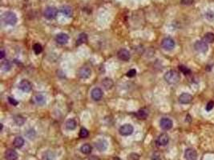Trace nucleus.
Wrapping results in <instances>:
<instances>
[{"mask_svg":"<svg viewBox=\"0 0 214 160\" xmlns=\"http://www.w3.org/2000/svg\"><path fill=\"white\" fill-rule=\"evenodd\" d=\"M139 159H140V155L136 153H132L129 154L128 156L129 160H139Z\"/></svg>","mask_w":214,"mask_h":160,"instance_id":"nucleus-34","label":"nucleus"},{"mask_svg":"<svg viewBox=\"0 0 214 160\" xmlns=\"http://www.w3.org/2000/svg\"><path fill=\"white\" fill-rule=\"evenodd\" d=\"M169 142V137L167 134H160L156 139V144L158 146H166Z\"/></svg>","mask_w":214,"mask_h":160,"instance_id":"nucleus-13","label":"nucleus"},{"mask_svg":"<svg viewBox=\"0 0 214 160\" xmlns=\"http://www.w3.org/2000/svg\"><path fill=\"white\" fill-rule=\"evenodd\" d=\"M194 48L195 50L200 53H205L206 52L208 49V44L205 41L198 40L197 41L195 44H194Z\"/></svg>","mask_w":214,"mask_h":160,"instance_id":"nucleus-5","label":"nucleus"},{"mask_svg":"<svg viewBox=\"0 0 214 160\" xmlns=\"http://www.w3.org/2000/svg\"><path fill=\"white\" fill-rule=\"evenodd\" d=\"M136 70L135 69H131L127 72V76L129 78H132V77L136 76Z\"/></svg>","mask_w":214,"mask_h":160,"instance_id":"nucleus-35","label":"nucleus"},{"mask_svg":"<svg viewBox=\"0 0 214 160\" xmlns=\"http://www.w3.org/2000/svg\"><path fill=\"white\" fill-rule=\"evenodd\" d=\"M3 18L4 23L7 24V25H10V26H14V25H15L18 20L16 15H15L14 12L11 11L6 12L3 15Z\"/></svg>","mask_w":214,"mask_h":160,"instance_id":"nucleus-2","label":"nucleus"},{"mask_svg":"<svg viewBox=\"0 0 214 160\" xmlns=\"http://www.w3.org/2000/svg\"><path fill=\"white\" fill-rule=\"evenodd\" d=\"M88 134H89V131L86 129V128H81V130L79 131V137L81 138V139H85L88 136Z\"/></svg>","mask_w":214,"mask_h":160,"instance_id":"nucleus-31","label":"nucleus"},{"mask_svg":"<svg viewBox=\"0 0 214 160\" xmlns=\"http://www.w3.org/2000/svg\"><path fill=\"white\" fill-rule=\"evenodd\" d=\"M91 96L95 101H100L103 97V91L99 87H96L92 89L91 92Z\"/></svg>","mask_w":214,"mask_h":160,"instance_id":"nucleus-12","label":"nucleus"},{"mask_svg":"<svg viewBox=\"0 0 214 160\" xmlns=\"http://www.w3.org/2000/svg\"><path fill=\"white\" fill-rule=\"evenodd\" d=\"M148 115V113L145 109H141L136 112V117L139 119H145Z\"/></svg>","mask_w":214,"mask_h":160,"instance_id":"nucleus-25","label":"nucleus"},{"mask_svg":"<svg viewBox=\"0 0 214 160\" xmlns=\"http://www.w3.org/2000/svg\"><path fill=\"white\" fill-rule=\"evenodd\" d=\"M193 100V96L190 94L183 93L179 96V102L182 104H188Z\"/></svg>","mask_w":214,"mask_h":160,"instance_id":"nucleus-15","label":"nucleus"},{"mask_svg":"<svg viewBox=\"0 0 214 160\" xmlns=\"http://www.w3.org/2000/svg\"><path fill=\"white\" fill-rule=\"evenodd\" d=\"M102 85H103V87L105 88L106 90H110V89L113 87L114 82H113V81H112L111 79H109V78H105V79H103V81H102Z\"/></svg>","mask_w":214,"mask_h":160,"instance_id":"nucleus-19","label":"nucleus"},{"mask_svg":"<svg viewBox=\"0 0 214 160\" xmlns=\"http://www.w3.org/2000/svg\"><path fill=\"white\" fill-rule=\"evenodd\" d=\"M66 128L69 130V131H72L74 129H76V120L73 119H69L68 120H67V122H66Z\"/></svg>","mask_w":214,"mask_h":160,"instance_id":"nucleus-20","label":"nucleus"},{"mask_svg":"<svg viewBox=\"0 0 214 160\" xmlns=\"http://www.w3.org/2000/svg\"><path fill=\"white\" fill-rule=\"evenodd\" d=\"M33 50L35 53V55H39L43 51V47L39 43H35L33 46Z\"/></svg>","mask_w":214,"mask_h":160,"instance_id":"nucleus-29","label":"nucleus"},{"mask_svg":"<svg viewBox=\"0 0 214 160\" xmlns=\"http://www.w3.org/2000/svg\"><path fill=\"white\" fill-rule=\"evenodd\" d=\"M194 3V0H181L180 3L182 5H192Z\"/></svg>","mask_w":214,"mask_h":160,"instance_id":"nucleus-37","label":"nucleus"},{"mask_svg":"<svg viewBox=\"0 0 214 160\" xmlns=\"http://www.w3.org/2000/svg\"><path fill=\"white\" fill-rule=\"evenodd\" d=\"M26 135L29 137V139H33V137L35 135V132L34 130L32 129H31L29 131L26 132Z\"/></svg>","mask_w":214,"mask_h":160,"instance_id":"nucleus-38","label":"nucleus"},{"mask_svg":"<svg viewBox=\"0 0 214 160\" xmlns=\"http://www.w3.org/2000/svg\"><path fill=\"white\" fill-rule=\"evenodd\" d=\"M79 77L82 79H87L91 75V70L89 67H83L79 70Z\"/></svg>","mask_w":214,"mask_h":160,"instance_id":"nucleus-9","label":"nucleus"},{"mask_svg":"<svg viewBox=\"0 0 214 160\" xmlns=\"http://www.w3.org/2000/svg\"><path fill=\"white\" fill-rule=\"evenodd\" d=\"M58 14V10L54 7V6H48L45 9L44 15L47 19H53L57 16Z\"/></svg>","mask_w":214,"mask_h":160,"instance_id":"nucleus-4","label":"nucleus"},{"mask_svg":"<svg viewBox=\"0 0 214 160\" xmlns=\"http://www.w3.org/2000/svg\"><path fill=\"white\" fill-rule=\"evenodd\" d=\"M117 56L119 59L122 60V61L128 62L131 58V55L130 52L126 49H121L117 53Z\"/></svg>","mask_w":214,"mask_h":160,"instance_id":"nucleus-11","label":"nucleus"},{"mask_svg":"<svg viewBox=\"0 0 214 160\" xmlns=\"http://www.w3.org/2000/svg\"><path fill=\"white\" fill-rule=\"evenodd\" d=\"M2 69L4 71H9V70L11 69V63L8 60H6L5 62H3V64H2Z\"/></svg>","mask_w":214,"mask_h":160,"instance_id":"nucleus-28","label":"nucleus"},{"mask_svg":"<svg viewBox=\"0 0 214 160\" xmlns=\"http://www.w3.org/2000/svg\"><path fill=\"white\" fill-rule=\"evenodd\" d=\"M14 121L18 126H23L25 123V119L21 115H16L14 119Z\"/></svg>","mask_w":214,"mask_h":160,"instance_id":"nucleus-27","label":"nucleus"},{"mask_svg":"<svg viewBox=\"0 0 214 160\" xmlns=\"http://www.w3.org/2000/svg\"><path fill=\"white\" fill-rule=\"evenodd\" d=\"M205 41L208 43H214V34L212 32H208L205 35Z\"/></svg>","mask_w":214,"mask_h":160,"instance_id":"nucleus-26","label":"nucleus"},{"mask_svg":"<svg viewBox=\"0 0 214 160\" xmlns=\"http://www.w3.org/2000/svg\"><path fill=\"white\" fill-rule=\"evenodd\" d=\"M8 101L9 102L11 103V105H13V106H17L18 105V101H16L14 98H11V97H9L8 98Z\"/></svg>","mask_w":214,"mask_h":160,"instance_id":"nucleus-39","label":"nucleus"},{"mask_svg":"<svg viewBox=\"0 0 214 160\" xmlns=\"http://www.w3.org/2000/svg\"><path fill=\"white\" fill-rule=\"evenodd\" d=\"M87 41H88V35L86 33H81L79 34V37L77 38V45L85 43Z\"/></svg>","mask_w":214,"mask_h":160,"instance_id":"nucleus-24","label":"nucleus"},{"mask_svg":"<svg viewBox=\"0 0 214 160\" xmlns=\"http://www.w3.org/2000/svg\"><path fill=\"white\" fill-rule=\"evenodd\" d=\"M134 131L133 127L131 124L126 123V124H123V126H121L120 127V134L123 136H128L130 134H132V132Z\"/></svg>","mask_w":214,"mask_h":160,"instance_id":"nucleus-6","label":"nucleus"},{"mask_svg":"<svg viewBox=\"0 0 214 160\" xmlns=\"http://www.w3.org/2000/svg\"><path fill=\"white\" fill-rule=\"evenodd\" d=\"M3 124H1V131H3Z\"/></svg>","mask_w":214,"mask_h":160,"instance_id":"nucleus-42","label":"nucleus"},{"mask_svg":"<svg viewBox=\"0 0 214 160\" xmlns=\"http://www.w3.org/2000/svg\"><path fill=\"white\" fill-rule=\"evenodd\" d=\"M214 107V102L213 101H210V102H208L206 105V111H210Z\"/></svg>","mask_w":214,"mask_h":160,"instance_id":"nucleus-36","label":"nucleus"},{"mask_svg":"<svg viewBox=\"0 0 214 160\" xmlns=\"http://www.w3.org/2000/svg\"><path fill=\"white\" fill-rule=\"evenodd\" d=\"M60 12L66 17H71L73 15V10L69 6H63L60 8Z\"/></svg>","mask_w":214,"mask_h":160,"instance_id":"nucleus-18","label":"nucleus"},{"mask_svg":"<svg viewBox=\"0 0 214 160\" xmlns=\"http://www.w3.org/2000/svg\"><path fill=\"white\" fill-rule=\"evenodd\" d=\"M19 87L21 90H23L24 92L28 93V92L31 91V90H32V84L28 80L24 79V80H22L20 82V83L19 85Z\"/></svg>","mask_w":214,"mask_h":160,"instance_id":"nucleus-7","label":"nucleus"},{"mask_svg":"<svg viewBox=\"0 0 214 160\" xmlns=\"http://www.w3.org/2000/svg\"><path fill=\"white\" fill-rule=\"evenodd\" d=\"M14 146H15L16 148H21L24 144V138H22L21 136L16 137L14 140V143H13Z\"/></svg>","mask_w":214,"mask_h":160,"instance_id":"nucleus-22","label":"nucleus"},{"mask_svg":"<svg viewBox=\"0 0 214 160\" xmlns=\"http://www.w3.org/2000/svg\"><path fill=\"white\" fill-rule=\"evenodd\" d=\"M198 154L193 148H188L185 152V158L186 160H197Z\"/></svg>","mask_w":214,"mask_h":160,"instance_id":"nucleus-10","label":"nucleus"},{"mask_svg":"<svg viewBox=\"0 0 214 160\" xmlns=\"http://www.w3.org/2000/svg\"><path fill=\"white\" fill-rule=\"evenodd\" d=\"M173 121L168 118H162L160 121V126L164 131H168L173 127Z\"/></svg>","mask_w":214,"mask_h":160,"instance_id":"nucleus-8","label":"nucleus"},{"mask_svg":"<svg viewBox=\"0 0 214 160\" xmlns=\"http://www.w3.org/2000/svg\"><path fill=\"white\" fill-rule=\"evenodd\" d=\"M5 55H6V53H5V50L3 49H1V54H0V58H2L3 59L4 57H5Z\"/></svg>","mask_w":214,"mask_h":160,"instance_id":"nucleus-41","label":"nucleus"},{"mask_svg":"<svg viewBox=\"0 0 214 160\" xmlns=\"http://www.w3.org/2000/svg\"><path fill=\"white\" fill-rule=\"evenodd\" d=\"M80 151H81V152H82L83 154H90L91 152V151H92V147H91V146L90 145V144L86 143V144H83V146H81Z\"/></svg>","mask_w":214,"mask_h":160,"instance_id":"nucleus-23","label":"nucleus"},{"mask_svg":"<svg viewBox=\"0 0 214 160\" xmlns=\"http://www.w3.org/2000/svg\"><path fill=\"white\" fill-rule=\"evenodd\" d=\"M55 159V154L52 152L48 151L44 155V160H54Z\"/></svg>","mask_w":214,"mask_h":160,"instance_id":"nucleus-33","label":"nucleus"},{"mask_svg":"<svg viewBox=\"0 0 214 160\" xmlns=\"http://www.w3.org/2000/svg\"><path fill=\"white\" fill-rule=\"evenodd\" d=\"M35 102L39 105H44L46 103V97L43 94H38L35 97Z\"/></svg>","mask_w":214,"mask_h":160,"instance_id":"nucleus-21","label":"nucleus"},{"mask_svg":"<svg viewBox=\"0 0 214 160\" xmlns=\"http://www.w3.org/2000/svg\"><path fill=\"white\" fill-rule=\"evenodd\" d=\"M152 160H161L160 155L158 153H155L153 155V157H152Z\"/></svg>","mask_w":214,"mask_h":160,"instance_id":"nucleus-40","label":"nucleus"},{"mask_svg":"<svg viewBox=\"0 0 214 160\" xmlns=\"http://www.w3.org/2000/svg\"><path fill=\"white\" fill-rule=\"evenodd\" d=\"M205 18L209 21H213L214 20V12L212 11H208L205 13Z\"/></svg>","mask_w":214,"mask_h":160,"instance_id":"nucleus-32","label":"nucleus"},{"mask_svg":"<svg viewBox=\"0 0 214 160\" xmlns=\"http://www.w3.org/2000/svg\"><path fill=\"white\" fill-rule=\"evenodd\" d=\"M56 42L59 44L61 45H64V44L68 43V40H69V37L67 34L65 33H59L58 35H56Z\"/></svg>","mask_w":214,"mask_h":160,"instance_id":"nucleus-14","label":"nucleus"},{"mask_svg":"<svg viewBox=\"0 0 214 160\" xmlns=\"http://www.w3.org/2000/svg\"><path fill=\"white\" fill-rule=\"evenodd\" d=\"M18 157H19V154L13 149H8L5 152V159L6 160H16Z\"/></svg>","mask_w":214,"mask_h":160,"instance_id":"nucleus-16","label":"nucleus"},{"mask_svg":"<svg viewBox=\"0 0 214 160\" xmlns=\"http://www.w3.org/2000/svg\"><path fill=\"white\" fill-rule=\"evenodd\" d=\"M179 69L185 75H190L191 74V70L189 68H188L187 67H185L184 65H180L179 66Z\"/></svg>","mask_w":214,"mask_h":160,"instance_id":"nucleus-30","label":"nucleus"},{"mask_svg":"<svg viewBox=\"0 0 214 160\" xmlns=\"http://www.w3.org/2000/svg\"><path fill=\"white\" fill-rule=\"evenodd\" d=\"M175 41L170 37L164 38L161 42V46L166 50H172L175 47Z\"/></svg>","mask_w":214,"mask_h":160,"instance_id":"nucleus-3","label":"nucleus"},{"mask_svg":"<svg viewBox=\"0 0 214 160\" xmlns=\"http://www.w3.org/2000/svg\"><path fill=\"white\" fill-rule=\"evenodd\" d=\"M96 148L99 151H104L106 149L108 148V143L107 141L103 139L98 140L96 143H95Z\"/></svg>","mask_w":214,"mask_h":160,"instance_id":"nucleus-17","label":"nucleus"},{"mask_svg":"<svg viewBox=\"0 0 214 160\" xmlns=\"http://www.w3.org/2000/svg\"><path fill=\"white\" fill-rule=\"evenodd\" d=\"M164 80L169 84H176L180 79V75L176 70H170L164 74Z\"/></svg>","mask_w":214,"mask_h":160,"instance_id":"nucleus-1","label":"nucleus"}]
</instances>
